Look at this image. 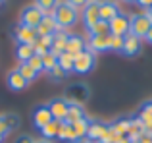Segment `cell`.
I'll return each instance as SVG.
<instances>
[{"mask_svg":"<svg viewBox=\"0 0 152 143\" xmlns=\"http://www.w3.org/2000/svg\"><path fill=\"white\" fill-rule=\"evenodd\" d=\"M108 31L114 37H127L129 35V15L125 12H119L112 21H108Z\"/></svg>","mask_w":152,"mask_h":143,"instance_id":"cell-7","label":"cell"},{"mask_svg":"<svg viewBox=\"0 0 152 143\" xmlns=\"http://www.w3.org/2000/svg\"><path fill=\"white\" fill-rule=\"evenodd\" d=\"M131 143H139V141H131Z\"/></svg>","mask_w":152,"mask_h":143,"instance_id":"cell-47","label":"cell"},{"mask_svg":"<svg viewBox=\"0 0 152 143\" xmlns=\"http://www.w3.org/2000/svg\"><path fill=\"white\" fill-rule=\"evenodd\" d=\"M102 2H112V4H118V0H102Z\"/></svg>","mask_w":152,"mask_h":143,"instance_id":"cell-44","label":"cell"},{"mask_svg":"<svg viewBox=\"0 0 152 143\" xmlns=\"http://www.w3.org/2000/svg\"><path fill=\"white\" fill-rule=\"evenodd\" d=\"M67 37H69V33L67 31H64V29H58L54 35H52V49H50V52L52 54H62V52H66V45H67Z\"/></svg>","mask_w":152,"mask_h":143,"instance_id":"cell-15","label":"cell"},{"mask_svg":"<svg viewBox=\"0 0 152 143\" xmlns=\"http://www.w3.org/2000/svg\"><path fill=\"white\" fill-rule=\"evenodd\" d=\"M4 139H6V137H4V136H0V143H4Z\"/></svg>","mask_w":152,"mask_h":143,"instance_id":"cell-46","label":"cell"},{"mask_svg":"<svg viewBox=\"0 0 152 143\" xmlns=\"http://www.w3.org/2000/svg\"><path fill=\"white\" fill-rule=\"evenodd\" d=\"M46 105H48V110H50V114H52V120H56V122H64V120H66L69 102H67L64 97L52 99V101L46 102Z\"/></svg>","mask_w":152,"mask_h":143,"instance_id":"cell-9","label":"cell"},{"mask_svg":"<svg viewBox=\"0 0 152 143\" xmlns=\"http://www.w3.org/2000/svg\"><path fill=\"white\" fill-rule=\"evenodd\" d=\"M110 130L115 133L118 137H125L127 132H129V126H131V118H119V120L110 122Z\"/></svg>","mask_w":152,"mask_h":143,"instance_id":"cell-20","label":"cell"},{"mask_svg":"<svg viewBox=\"0 0 152 143\" xmlns=\"http://www.w3.org/2000/svg\"><path fill=\"white\" fill-rule=\"evenodd\" d=\"M145 41L148 43V45H152V27H150V31L146 33V37H145Z\"/></svg>","mask_w":152,"mask_h":143,"instance_id":"cell-39","label":"cell"},{"mask_svg":"<svg viewBox=\"0 0 152 143\" xmlns=\"http://www.w3.org/2000/svg\"><path fill=\"white\" fill-rule=\"evenodd\" d=\"M96 62H98V58L93 50H89V49L83 50L81 54H77L73 58V74H79V75L91 74V72L96 68Z\"/></svg>","mask_w":152,"mask_h":143,"instance_id":"cell-4","label":"cell"},{"mask_svg":"<svg viewBox=\"0 0 152 143\" xmlns=\"http://www.w3.org/2000/svg\"><path fill=\"white\" fill-rule=\"evenodd\" d=\"M71 128H73L75 139H79V137H87V130H89V118H85V120H79V122H73V124H71Z\"/></svg>","mask_w":152,"mask_h":143,"instance_id":"cell-26","label":"cell"},{"mask_svg":"<svg viewBox=\"0 0 152 143\" xmlns=\"http://www.w3.org/2000/svg\"><path fill=\"white\" fill-rule=\"evenodd\" d=\"M35 143H52V141H48V139H42V137H41V139H35Z\"/></svg>","mask_w":152,"mask_h":143,"instance_id":"cell-41","label":"cell"},{"mask_svg":"<svg viewBox=\"0 0 152 143\" xmlns=\"http://www.w3.org/2000/svg\"><path fill=\"white\" fill-rule=\"evenodd\" d=\"M48 122H52V114L48 110V105H37L33 108V126L37 130H42Z\"/></svg>","mask_w":152,"mask_h":143,"instance_id":"cell-12","label":"cell"},{"mask_svg":"<svg viewBox=\"0 0 152 143\" xmlns=\"http://www.w3.org/2000/svg\"><path fill=\"white\" fill-rule=\"evenodd\" d=\"M150 27H152V19L148 18L146 12H139V14L129 15V35L145 41V37L150 31Z\"/></svg>","mask_w":152,"mask_h":143,"instance_id":"cell-2","label":"cell"},{"mask_svg":"<svg viewBox=\"0 0 152 143\" xmlns=\"http://www.w3.org/2000/svg\"><path fill=\"white\" fill-rule=\"evenodd\" d=\"M89 49V45H87V39L83 37V35H77V33H69V37H67V45H66V52L71 54V56H77V54H81L83 50Z\"/></svg>","mask_w":152,"mask_h":143,"instance_id":"cell-10","label":"cell"},{"mask_svg":"<svg viewBox=\"0 0 152 143\" xmlns=\"http://www.w3.org/2000/svg\"><path fill=\"white\" fill-rule=\"evenodd\" d=\"M60 2H62V0H35L33 4L39 8V10H42V14H52L54 8L58 6Z\"/></svg>","mask_w":152,"mask_h":143,"instance_id":"cell-28","label":"cell"},{"mask_svg":"<svg viewBox=\"0 0 152 143\" xmlns=\"http://www.w3.org/2000/svg\"><path fill=\"white\" fill-rule=\"evenodd\" d=\"M146 14H148V18H150V19H152V6H150V8H148V10H146Z\"/></svg>","mask_w":152,"mask_h":143,"instance_id":"cell-42","label":"cell"},{"mask_svg":"<svg viewBox=\"0 0 152 143\" xmlns=\"http://www.w3.org/2000/svg\"><path fill=\"white\" fill-rule=\"evenodd\" d=\"M46 14H42V10H39L35 4H27L19 10V25L23 27H31V29H37V25L42 21Z\"/></svg>","mask_w":152,"mask_h":143,"instance_id":"cell-5","label":"cell"},{"mask_svg":"<svg viewBox=\"0 0 152 143\" xmlns=\"http://www.w3.org/2000/svg\"><path fill=\"white\" fill-rule=\"evenodd\" d=\"M87 33H89V37H94V35H108L110 31H108V23L100 19V21H98V23H94V25L91 27V29L87 31Z\"/></svg>","mask_w":152,"mask_h":143,"instance_id":"cell-30","label":"cell"},{"mask_svg":"<svg viewBox=\"0 0 152 143\" xmlns=\"http://www.w3.org/2000/svg\"><path fill=\"white\" fill-rule=\"evenodd\" d=\"M52 18H54L58 29L67 31L69 27H73L75 23L79 21V12L75 10L73 6H69L67 2H60L58 6L54 8V12H52Z\"/></svg>","mask_w":152,"mask_h":143,"instance_id":"cell-1","label":"cell"},{"mask_svg":"<svg viewBox=\"0 0 152 143\" xmlns=\"http://www.w3.org/2000/svg\"><path fill=\"white\" fill-rule=\"evenodd\" d=\"M58 66L66 72V74L73 72V56H71V54H67V52L58 54Z\"/></svg>","mask_w":152,"mask_h":143,"instance_id":"cell-27","label":"cell"},{"mask_svg":"<svg viewBox=\"0 0 152 143\" xmlns=\"http://www.w3.org/2000/svg\"><path fill=\"white\" fill-rule=\"evenodd\" d=\"M4 4H6V0H0V8H2V6H4Z\"/></svg>","mask_w":152,"mask_h":143,"instance_id":"cell-45","label":"cell"},{"mask_svg":"<svg viewBox=\"0 0 152 143\" xmlns=\"http://www.w3.org/2000/svg\"><path fill=\"white\" fill-rule=\"evenodd\" d=\"M108 132V124L102 120H94V118H89V130H87V139L98 143L102 139L104 136H106Z\"/></svg>","mask_w":152,"mask_h":143,"instance_id":"cell-11","label":"cell"},{"mask_svg":"<svg viewBox=\"0 0 152 143\" xmlns=\"http://www.w3.org/2000/svg\"><path fill=\"white\" fill-rule=\"evenodd\" d=\"M121 2H125V4H135L137 0H121Z\"/></svg>","mask_w":152,"mask_h":143,"instance_id":"cell-43","label":"cell"},{"mask_svg":"<svg viewBox=\"0 0 152 143\" xmlns=\"http://www.w3.org/2000/svg\"><path fill=\"white\" fill-rule=\"evenodd\" d=\"M71 143H94V141H91V139H87V137H79V139H73Z\"/></svg>","mask_w":152,"mask_h":143,"instance_id":"cell-38","label":"cell"},{"mask_svg":"<svg viewBox=\"0 0 152 143\" xmlns=\"http://www.w3.org/2000/svg\"><path fill=\"white\" fill-rule=\"evenodd\" d=\"M123 39H125V37H114V35H110V50H114V52H121Z\"/></svg>","mask_w":152,"mask_h":143,"instance_id":"cell-32","label":"cell"},{"mask_svg":"<svg viewBox=\"0 0 152 143\" xmlns=\"http://www.w3.org/2000/svg\"><path fill=\"white\" fill-rule=\"evenodd\" d=\"M6 85H8L10 91H23L25 87H29V83L19 75L18 70H10L8 75H6Z\"/></svg>","mask_w":152,"mask_h":143,"instance_id":"cell-17","label":"cell"},{"mask_svg":"<svg viewBox=\"0 0 152 143\" xmlns=\"http://www.w3.org/2000/svg\"><path fill=\"white\" fill-rule=\"evenodd\" d=\"M85 118H87L85 106H83V105H69V108H67V116H66V120H64V122L73 124V122L85 120Z\"/></svg>","mask_w":152,"mask_h":143,"instance_id":"cell-19","label":"cell"},{"mask_svg":"<svg viewBox=\"0 0 152 143\" xmlns=\"http://www.w3.org/2000/svg\"><path fill=\"white\" fill-rule=\"evenodd\" d=\"M142 50V41L137 37H133V35H127L125 39H123V49H121V54L127 58H133V56H139Z\"/></svg>","mask_w":152,"mask_h":143,"instance_id":"cell-13","label":"cell"},{"mask_svg":"<svg viewBox=\"0 0 152 143\" xmlns=\"http://www.w3.org/2000/svg\"><path fill=\"white\" fill-rule=\"evenodd\" d=\"M139 114H142V116H150V118H152V101H146L145 105L139 108Z\"/></svg>","mask_w":152,"mask_h":143,"instance_id":"cell-34","label":"cell"},{"mask_svg":"<svg viewBox=\"0 0 152 143\" xmlns=\"http://www.w3.org/2000/svg\"><path fill=\"white\" fill-rule=\"evenodd\" d=\"M41 58H42V72H45V74L58 66V56H56V54H52V52L45 54V56H41Z\"/></svg>","mask_w":152,"mask_h":143,"instance_id":"cell-29","label":"cell"},{"mask_svg":"<svg viewBox=\"0 0 152 143\" xmlns=\"http://www.w3.org/2000/svg\"><path fill=\"white\" fill-rule=\"evenodd\" d=\"M60 124H62V122H56V120L48 122V124H46L45 128L41 130V137H42V139H48V141H52V139H58Z\"/></svg>","mask_w":152,"mask_h":143,"instance_id":"cell-21","label":"cell"},{"mask_svg":"<svg viewBox=\"0 0 152 143\" xmlns=\"http://www.w3.org/2000/svg\"><path fill=\"white\" fill-rule=\"evenodd\" d=\"M15 70L19 72V75H21V77L25 79L27 83H33L35 79H37L39 75H41V74H39V72H35L33 68H31V66L27 64V62H19V66H18V68H15Z\"/></svg>","mask_w":152,"mask_h":143,"instance_id":"cell-22","label":"cell"},{"mask_svg":"<svg viewBox=\"0 0 152 143\" xmlns=\"http://www.w3.org/2000/svg\"><path fill=\"white\" fill-rule=\"evenodd\" d=\"M98 6H100V0H89V4L81 10V21H83V25H85V31H89L94 23L100 21Z\"/></svg>","mask_w":152,"mask_h":143,"instance_id":"cell-6","label":"cell"},{"mask_svg":"<svg viewBox=\"0 0 152 143\" xmlns=\"http://www.w3.org/2000/svg\"><path fill=\"white\" fill-rule=\"evenodd\" d=\"M14 143H35V137L29 136V133H19L14 139Z\"/></svg>","mask_w":152,"mask_h":143,"instance_id":"cell-35","label":"cell"},{"mask_svg":"<svg viewBox=\"0 0 152 143\" xmlns=\"http://www.w3.org/2000/svg\"><path fill=\"white\" fill-rule=\"evenodd\" d=\"M64 2H67L69 6H73L75 10H83V8L89 4V0H64Z\"/></svg>","mask_w":152,"mask_h":143,"instance_id":"cell-36","label":"cell"},{"mask_svg":"<svg viewBox=\"0 0 152 143\" xmlns=\"http://www.w3.org/2000/svg\"><path fill=\"white\" fill-rule=\"evenodd\" d=\"M58 139H60V141H66V143H71V141L75 139V136H73V128H71V124H67V122H62V124H60Z\"/></svg>","mask_w":152,"mask_h":143,"instance_id":"cell-25","label":"cell"},{"mask_svg":"<svg viewBox=\"0 0 152 143\" xmlns=\"http://www.w3.org/2000/svg\"><path fill=\"white\" fill-rule=\"evenodd\" d=\"M27 64H29V66H31V68H33L35 72L42 74V58H41V56H37V54H35V56L31 58V60L27 62Z\"/></svg>","mask_w":152,"mask_h":143,"instance_id":"cell-33","label":"cell"},{"mask_svg":"<svg viewBox=\"0 0 152 143\" xmlns=\"http://www.w3.org/2000/svg\"><path fill=\"white\" fill-rule=\"evenodd\" d=\"M15 56L19 62H29L35 56L33 45H15Z\"/></svg>","mask_w":152,"mask_h":143,"instance_id":"cell-24","label":"cell"},{"mask_svg":"<svg viewBox=\"0 0 152 143\" xmlns=\"http://www.w3.org/2000/svg\"><path fill=\"white\" fill-rule=\"evenodd\" d=\"M46 75H48L50 81H56V83H58V81H64V79L67 77V74L60 68V66H56V68H52L50 72H46Z\"/></svg>","mask_w":152,"mask_h":143,"instance_id":"cell-31","label":"cell"},{"mask_svg":"<svg viewBox=\"0 0 152 143\" xmlns=\"http://www.w3.org/2000/svg\"><path fill=\"white\" fill-rule=\"evenodd\" d=\"M87 45H89V50H93L94 54L96 52H106V50H110V33L108 35H94V37H89Z\"/></svg>","mask_w":152,"mask_h":143,"instance_id":"cell-14","label":"cell"},{"mask_svg":"<svg viewBox=\"0 0 152 143\" xmlns=\"http://www.w3.org/2000/svg\"><path fill=\"white\" fill-rule=\"evenodd\" d=\"M91 87L87 83H71L66 87L64 91V99H66L69 105H85L91 99Z\"/></svg>","mask_w":152,"mask_h":143,"instance_id":"cell-3","label":"cell"},{"mask_svg":"<svg viewBox=\"0 0 152 143\" xmlns=\"http://www.w3.org/2000/svg\"><path fill=\"white\" fill-rule=\"evenodd\" d=\"M114 143H131V141L127 139V137H118V139H115Z\"/></svg>","mask_w":152,"mask_h":143,"instance_id":"cell-40","label":"cell"},{"mask_svg":"<svg viewBox=\"0 0 152 143\" xmlns=\"http://www.w3.org/2000/svg\"><path fill=\"white\" fill-rule=\"evenodd\" d=\"M12 33H14L18 45H35L37 39H39V35H37L35 29H31V27H23V25H19V23L12 29Z\"/></svg>","mask_w":152,"mask_h":143,"instance_id":"cell-8","label":"cell"},{"mask_svg":"<svg viewBox=\"0 0 152 143\" xmlns=\"http://www.w3.org/2000/svg\"><path fill=\"white\" fill-rule=\"evenodd\" d=\"M0 116H2L4 124H6L8 133H10V132H15V130L21 126V118H19V114H15V112H6V114H0Z\"/></svg>","mask_w":152,"mask_h":143,"instance_id":"cell-23","label":"cell"},{"mask_svg":"<svg viewBox=\"0 0 152 143\" xmlns=\"http://www.w3.org/2000/svg\"><path fill=\"white\" fill-rule=\"evenodd\" d=\"M98 14H100V19L102 21H112L115 15L119 14V8L118 4H112V2H102L100 0V6H98Z\"/></svg>","mask_w":152,"mask_h":143,"instance_id":"cell-18","label":"cell"},{"mask_svg":"<svg viewBox=\"0 0 152 143\" xmlns=\"http://www.w3.org/2000/svg\"><path fill=\"white\" fill-rule=\"evenodd\" d=\"M37 35L39 37H48V35H54L56 31H58V25H56L54 18H52V14H46L45 18H42V21L37 25Z\"/></svg>","mask_w":152,"mask_h":143,"instance_id":"cell-16","label":"cell"},{"mask_svg":"<svg viewBox=\"0 0 152 143\" xmlns=\"http://www.w3.org/2000/svg\"><path fill=\"white\" fill-rule=\"evenodd\" d=\"M135 4H139L141 8H145V10H148V8L152 6V0H137Z\"/></svg>","mask_w":152,"mask_h":143,"instance_id":"cell-37","label":"cell"}]
</instances>
